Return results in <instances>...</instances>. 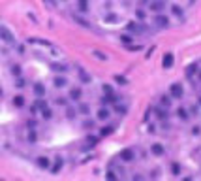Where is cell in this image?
<instances>
[{"instance_id": "cell-42", "label": "cell", "mask_w": 201, "mask_h": 181, "mask_svg": "<svg viewBox=\"0 0 201 181\" xmlns=\"http://www.w3.org/2000/svg\"><path fill=\"white\" fill-rule=\"evenodd\" d=\"M38 138H36V132H30L28 134V142H36Z\"/></svg>"}, {"instance_id": "cell-18", "label": "cell", "mask_w": 201, "mask_h": 181, "mask_svg": "<svg viewBox=\"0 0 201 181\" xmlns=\"http://www.w3.org/2000/svg\"><path fill=\"white\" fill-rule=\"evenodd\" d=\"M51 68H53L55 72H60V74H64L66 70H68V66H66V64H60V62H53Z\"/></svg>"}, {"instance_id": "cell-40", "label": "cell", "mask_w": 201, "mask_h": 181, "mask_svg": "<svg viewBox=\"0 0 201 181\" xmlns=\"http://www.w3.org/2000/svg\"><path fill=\"white\" fill-rule=\"evenodd\" d=\"M15 85H17V87H25V79L19 76V77H17V81H15Z\"/></svg>"}, {"instance_id": "cell-12", "label": "cell", "mask_w": 201, "mask_h": 181, "mask_svg": "<svg viewBox=\"0 0 201 181\" xmlns=\"http://www.w3.org/2000/svg\"><path fill=\"white\" fill-rule=\"evenodd\" d=\"M36 164L40 166V168H43V170H47L49 166H51V161L47 157H38V161H36Z\"/></svg>"}, {"instance_id": "cell-45", "label": "cell", "mask_w": 201, "mask_h": 181, "mask_svg": "<svg viewBox=\"0 0 201 181\" xmlns=\"http://www.w3.org/2000/svg\"><path fill=\"white\" fill-rule=\"evenodd\" d=\"M139 2H141L143 6H147V4H150V0H139Z\"/></svg>"}, {"instance_id": "cell-17", "label": "cell", "mask_w": 201, "mask_h": 181, "mask_svg": "<svg viewBox=\"0 0 201 181\" xmlns=\"http://www.w3.org/2000/svg\"><path fill=\"white\" fill-rule=\"evenodd\" d=\"M47 104H45V100H36L34 102V106H32V113H36V111H41L43 108H45Z\"/></svg>"}, {"instance_id": "cell-34", "label": "cell", "mask_w": 201, "mask_h": 181, "mask_svg": "<svg viewBox=\"0 0 201 181\" xmlns=\"http://www.w3.org/2000/svg\"><path fill=\"white\" fill-rule=\"evenodd\" d=\"M105 177H107V179H111V181H115V179H117V174L113 172V170H109V172L105 174Z\"/></svg>"}, {"instance_id": "cell-28", "label": "cell", "mask_w": 201, "mask_h": 181, "mask_svg": "<svg viewBox=\"0 0 201 181\" xmlns=\"http://www.w3.org/2000/svg\"><path fill=\"white\" fill-rule=\"evenodd\" d=\"M115 109H117V113H126L128 111L126 104H115Z\"/></svg>"}, {"instance_id": "cell-41", "label": "cell", "mask_w": 201, "mask_h": 181, "mask_svg": "<svg viewBox=\"0 0 201 181\" xmlns=\"http://www.w3.org/2000/svg\"><path fill=\"white\" fill-rule=\"evenodd\" d=\"M83 127H85V128H92V127H94V123H92V121H85V123H83Z\"/></svg>"}, {"instance_id": "cell-43", "label": "cell", "mask_w": 201, "mask_h": 181, "mask_svg": "<svg viewBox=\"0 0 201 181\" xmlns=\"http://www.w3.org/2000/svg\"><path fill=\"white\" fill-rule=\"evenodd\" d=\"M192 134H194V136H199V134H201V128H199V127H194V128H192Z\"/></svg>"}, {"instance_id": "cell-1", "label": "cell", "mask_w": 201, "mask_h": 181, "mask_svg": "<svg viewBox=\"0 0 201 181\" xmlns=\"http://www.w3.org/2000/svg\"><path fill=\"white\" fill-rule=\"evenodd\" d=\"M182 94H184V89H182L181 83H173L169 87V96L171 98H182Z\"/></svg>"}, {"instance_id": "cell-2", "label": "cell", "mask_w": 201, "mask_h": 181, "mask_svg": "<svg viewBox=\"0 0 201 181\" xmlns=\"http://www.w3.org/2000/svg\"><path fill=\"white\" fill-rule=\"evenodd\" d=\"M154 25L158 27V28H167V27H169V17H167V15H162V13L154 15Z\"/></svg>"}, {"instance_id": "cell-33", "label": "cell", "mask_w": 201, "mask_h": 181, "mask_svg": "<svg viewBox=\"0 0 201 181\" xmlns=\"http://www.w3.org/2000/svg\"><path fill=\"white\" fill-rule=\"evenodd\" d=\"M111 132H113V128H111V127H104L102 130H100V136H107V134H111Z\"/></svg>"}, {"instance_id": "cell-25", "label": "cell", "mask_w": 201, "mask_h": 181, "mask_svg": "<svg viewBox=\"0 0 201 181\" xmlns=\"http://www.w3.org/2000/svg\"><path fill=\"white\" fill-rule=\"evenodd\" d=\"M171 174H173V175H178V174H181V164H178V162H173V164H171Z\"/></svg>"}, {"instance_id": "cell-29", "label": "cell", "mask_w": 201, "mask_h": 181, "mask_svg": "<svg viewBox=\"0 0 201 181\" xmlns=\"http://www.w3.org/2000/svg\"><path fill=\"white\" fill-rule=\"evenodd\" d=\"M120 42L126 43V45H130V43H132V36H130V34H122V36H120Z\"/></svg>"}, {"instance_id": "cell-16", "label": "cell", "mask_w": 201, "mask_h": 181, "mask_svg": "<svg viewBox=\"0 0 201 181\" xmlns=\"http://www.w3.org/2000/svg\"><path fill=\"white\" fill-rule=\"evenodd\" d=\"M171 13H173V15H177L178 19H181V17L184 15V9H182L181 6H177V4H171Z\"/></svg>"}, {"instance_id": "cell-46", "label": "cell", "mask_w": 201, "mask_h": 181, "mask_svg": "<svg viewBox=\"0 0 201 181\" xmlns=\"http://www.w3.org/2000/svg\"><path fill=\"white\" fill-rule=\"evenodd\" d=\"M0 94H2V89H0Z\"/></svg>"}, {"instance_id": "cell-27", "label": "cell", "mask_w": 201, "mask_h": 181, "mask_svg": "<svg viewBox=\"0 0 201 181\" xmlns=\"http://www.w3.org/2000/svg\"><path fill=\"white\" fill-rule=\"evenodd\" d=\"M171 106V96H162V108H169Z\"/></svg>"}, {"instance_id": "cell-38", "label": "cell", "mask_w": 201, "mask_h": 181, "mask_svg": "<svg viewBox=\"0 0 201 181\" xmlns=\"http://www.w3.org/2000/svg\"><path fill=\"white\" fill-rule=\"evenodd\" d=\"M75 21L79 23V25H83V27H86V28H90V25H88V23H86L85 19H81V17H75Z\"/></svg>"}, {"instance_id": "cell-9", "label": "cell", "mask_w": 201, "mask_h": 181, "mask_svg": "<svg viewBox=\"0 0 201 181\" xmlns=\"http://www.w3.org/2000/svg\"><path fill=\"white\" fill-rule=\"evenodd\" d=\"M28 43H40V45H43V47L53 49V43L47 42V40H41V38H28Z\"/></svg>"}, {"instance_id": "cell-32", "label": "cell", "mask_w": 201, "mask_h": 181, "mask_svg": "<svg viewBox=\"0 0 201 181\" xmlns=\"http://www.w3.org/2000/svg\"><path fill=\"white\" fill-rule=\"evenodd\" d=\"M94 57H96V59H100V61H107V55H104L102 51H94Z\"/></svg>"}, {"instance_id": "cell-14", "label": "cell", "mask_w": 201, "mask_h": 181, "mask_svg": "<svg viewBox=\"0 0 201 181\" xmlns=\"http://www.w3.org/2000/svg\"><path fill=\"white\" fill-rule=\"evenodd\" d=\"M96 115H98L100 121H109V109H107V108H100Z\"/></svg>"}, {"instance_id": "cell-21", "label": "cell", "mask_w": 201, "mask_h": 181, "mask_svg": "<svg viewBox=\"0 0 201 181\" xmlns=\"http://www.w3.org/2000/svg\"><path fill=\"white\" fill-rule=\"evenodd\" d=\"M177 115H178V119H181V121H188V119H190L188 111H186L184 108H178V109H177Z\"/></svg>"}, {"instance_id": "cell-30", "label": "cell", "mask_w": 201, "mask_h": 181, "mask_svg": "<svg viewBox=\"0 0 201 181\" xmlns=\"http://www.w3.org/2000/svg\"><path fill=\"white\" fill-rule=\"evenodd\" d=\"M41 115H43V119H51V115H53V113H51V109L45 106V108L41 109Z\"/></svg>"}, {"instance_id": "cell-19", "label": "cell", "mask_w": 201, "mask_h": 181, "mask_svg": "<svg viewBox=\"0 0 201 181\" xmlns=\"http://www.w3.org/2000/svg\"><path fill=\"white\" fill-rule=\"evenodd\" d=\"M60 168H62V157H57V161H55L53 168H51V172L53 174H58L60 172Z\"/></svg>"}, {"instance_id": "cell-4", "label": "cell", "mask_w": 201, "mask_h": 181, "mask_svg": "<svg viewBox=\"0 0 201 181\" xmlns=\"http://www.w3.org/2000/svg\"><path fill=\"white\" fill-rule=\"evenodd\" d=\"M149 6H150V9H152V11H156V13H160V11L165 8V0H154V2H150Z\"/></svg>"}, {"instance_id": "cell-44", "label": "cell", "mask_w": 201, "mask_h": 181, "mask_svg": "<svg viewBox=\"0 0 201 181\" xmlns=\"http://www.w3.org/2000/svg\"><path fill=\"white\" fill-rule=\"evenodd\" d=\"M12 70H13V74H15L17 77L21 76V68H19V66H13V68H12Z\"/></svg>"}, {"instance_id": "cell-10", "label": "cell", "mask_w": 201, "mask_h": 181, "mask_svg": "<svg viewBox=\"0 0 201 181\" xmlns=\"http://www.w3.org/2000/svg\"><path fill=\"white\" fill-rule=\"evenodd\" d=\"M77 74H79V79H81L83 83H90L92 81V77L88 76V72H85L83 68H79V66H77Z\"/></svg>"}, {"instance_id": "cell-47", "label": "cell", "mask_w": 201, "mask_h": 181, "mask_svg": "<svg viewBox=\"0 0 201 181\" xmlns=\"http://www.w3.org/2000/svg\"><path fill=\"white\" fill-rule=\"evenodd\" d=\"M199 79H201V74H199Z\"/></svg>"}, {"instance_id": "cell-3", "label": "cell", "mask_w": 201, "mask_h": 181, "mask_svg": "<svg viewBox=\"0 0 201 181\" xmlns=\"http://www.w3.org/2000/svg\"><path fill=\"white\" fill-rule=\"evenodd\" d=\"M0 38H2V40H4L6 43H12V45L15 43V38H13V34L9 32V30H8L6 27H2V28H0Z\"/></svg>"}, {"instance_id": "cell-15", "label": "cell", "mask_w": 201, "mask_h": 181, "mask_svg": "<svg viewBox=\"0 0 201 181\" xmlns=\"http://www.w3.org/2000/svg\"><path fill=\"white\" fill-rule=\"evenodd\" d=\"M197 68H199V64H197V62L188 64V66H186V76H188V77H194V74L197 72Z\"/></svg>"}, {"instance_id": "cell-22", "label": "cell", "mask_w": 201, "mask_h": 181, "mask_svg": "<svg viewBox=\"0 0 201 181\" xmlns=\"http://www.w3.org/2000/svg\"><path fill=\"white\" fill-rule=\"evenodd\" d=\"M77 111H79L81 115H88V113H90V108H88V104H79L77 106Z\"/></svg>"}, {"instance_id": "cell-36", "label": "cell", "mask_w": 201, "mask_h": 181, "mask_svg": "<svg viewBox=\"0 0 201 181\" xmlns=\"http://www.w3.org/2000/svg\"><path fill=\"white\" fill-rule=\"evenodd\" d=\"M136 17H137L139 21H143V19L147 17V15H145V11H143V9H137V11H136Z\"/></svg>"}, {"instance_id": "cell-11", "label": "cell", "mask_w": 201, "mask_h": 181, "mask_svg": "<svg viewBox=\"0 0 201 181\" xmlns=\"http://www.w3.org/2000/svg\"><path fill=\"white\" fill-rule=\"evenodd\" d=\"M162 66H164V68H171V66H173V53H165V55H164Z\"/></svg>"}, {"instance_id": "cell-8", "label": "cell", "mask_w": 201, "mask_h": 181, "mask_svg": "<svg viewBox=\"0 0 201 181\" xmlns=\"http://www.w3.org/2000/svg\"><path fill=\"white\" fill-rule=\"evenodd\" d=\"M164 151H165V149H164V145H162V143H152V145H150V153L156 155V157H162Z\"/></svg>"}, {"instance_id": "cell-37", "label": "cell", "mask_w": 201, "mask_h": 181, "mask_svg": "<svg viewBox=\"0 0 201 181\" xmlns=\"http://www.w3.org/2000/svg\"><path fill=\"white\" fill-rule=\"evenodd\" d=\"M105 21H107V23H115V21H117V15H115V13H107Z\"/></svg>"}, {"instance_id": "cell-5", "label": "cell", "mask_w": 201, "mask_h": 181, "mask_svg": "<svg viewBox=\"0 0 201 181\" xmlns=\"http://www.w3.org/2000/svg\"><path fill=\"white\" fill-rule=\"evenodd\" d=\"M81 96H83V90H81L79 87H73V89H70V100H73V102H79V100H81Z\"/></svg>"}, {"instance_id": "cell-35", "label": "cell", "mask_w": 201, "mask_h": 181, "mask_svg": "<svg viewBox=\"0 0 201 181\" xmlns=\"http://www.w3.org/2000/svg\"><path fill=\"white\" fill-rule=\"evenodd\" d=\"M154 111H156V113H158V117H160V119H165V117H167V113H165L164 109H160V108H156Z\"/></svg>"}, {"instance_id": "cell-6", "label": "cell", "mask_w": 201, "mask_h": 181, "mask_svg": "<svg viewBox=\"0 0 201 181\" xmlns=\"http://www.w3.org/2000/svg\"><path fill=\"white\" fill-rule=\"evenodd\" d=\"M53 83H55V87H57V89H64L66 85H68V79H66L64 76H55Z\"/></svg>"}, {"instance_id": "cell-39", "label": "cell", "mask_w": 201, "mask_h": 181, "mask_svg": "<svg viewBox=\"0 0 201 181\" xmlns=\"http://www.w3.org/2000/svg\"><path fill=\"white\" fill-rule=\"evenodd\" d=\"M115 79H117V83H120V85H126V77H122V76H115Z\"/></svg>"}, {"instance_id": "cell-20", "label": "cell", "mask_w": 201, "mask_h": 181, "mask_svg": "<svg viewBox=\"0 0 201 181\" xmlns=\"http://www.w3.org/2000/svg\"><path fill=\"white\" fill-rule=\"evenodd\" d=\"M34 94L36 96H43L45 94V87H43L41 83H34Z\"/></svg>"}, {"instance_id": "cell-31", "label": "cell", "mask_w": 201, "mask_h": 181, "mask_svg": "<svg viewBox=\"0 0 201 181\" xmlns=\"http://www.w3.org/2000/svg\"><path fill=\"white\" fill-rule=\"evenodd\" d=\"M66 117H68V119H73V117H75V109H73V108H66Z\"/></svg>"}, {"instance_id": "cell-7", "label": "cell", "mask_w": 201, "mask_h": 181, "mask_svg": "<svg viewBox=\"0 0 201 181\" xmlns=\"http://www.w3.org/2000/svg\"><path fill=\"white\" fill-rule=\"evenodd\" d=\"M132 34H137V32H145V27L139 25V23H128V27H126Z\"/></svg>"}, {"instance_id": "cell-23", "label": "cell", "mask_w": 201, "mask_h": 181, "mask_svg": "<svg viewBox=\"0 0 201 181\" xmlns=\"http://www.w3.org/2000/svg\"><path fill=\"white\" fill-rule=\"evenodd\" d=\"M13 106H15V108H23V106H25V98L21 96V94H17V96L13 98Z\"/></svg>"}, {"instance_id": "cell-24", "label": "cell", "mask_w": 201, "mask_h": 181, "mask_svg": "<svg viewBox=\"0 0 201 181\" xmlns=\"http://www.w3.org/2000/svg\"><path fill=\"white\" fill-rule=\"evenodd\" d=\"M102 89H104L105 96H115V90H113V87H111V85H107V83H105V85H104Z\"/></svg>"}, {"instance_id": "cell-26", "label": "cell", "mask_w": 201, "mask_h": 181, "mask_svg": "<svg viewBox=\"0 0 201 181\" xmlns=\"http://www.w3.org/2000/svg\"><path fill=\"white\" fill-rule=\"evenodd\" d=\"M77 6H79L81 11H86L88 9V2H86V0H77Z\"/></svg>"}, {"instance_id": "cell-13", "label": "cell", "mask_w": 201, "mask_h": 181, "mask_svg": "<svg viewBox=\"0 0 201 181\" xmlns=\"http://www.w3.org/2000/svg\"><path fill=\"white\" fill-rule=\"evenodd\" d=\"M133 151L132 149H124V151H120V158L122 161H126V162H130V161H133Z\"/></svg>"}]
</instances>
